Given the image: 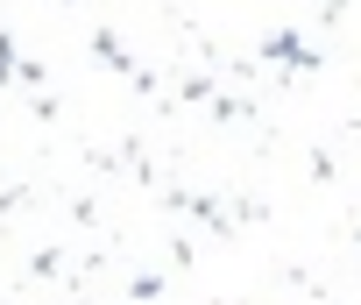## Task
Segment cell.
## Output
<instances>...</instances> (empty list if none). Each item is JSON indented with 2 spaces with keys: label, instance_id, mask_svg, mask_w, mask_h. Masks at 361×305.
Returning <instances> with one entry per match:
<instances>
[{
  "label": "cell",
  "instance_id": "obj_1",
  "mask_svg": "<svg viewBox=\"0 0 361 305\" xmlns=\"http://www.w3.org/2000/svg\"><path fill=\"white\" fill-rule=\"evenodd\" d=\"M262 57H269V64H283V71H319L312 43H305V36H290V29H269V36H262Z\"/></svg>",
  "mask_w": 361,
  "mask_h": 305
},
{
  "label": "cell",
  "instance_id": "obj_2",
  "mask_svg": "<svg viewBox=\"0 0 361 305\" xmlns=\"http://www.w3.org/2000/svg\"><path fill=\"white\" fill-rule=\"evenodd\" d=\"M92 57H106V71H121V78H142V85H149V71H135V57L121 50V36H114V29H99V36H92Z\"/></svg>",
  "mask_w": 361,
  "mask_h": 305
},
{
  "label": "cell",
  "instance_id": "obj_3",
  "mask_svg": "<svg viewBox=\"0 0 361 305\" xmlns=\"http://www.w3.org/2000/svg\"><path fill=\"white\" fill-rule=\"evenodd\" d=\"M15 71H22V57H15V36L0 29V78H15Z\"/></svg>",
  "mask_w": 361,
  "mask_h": 305
}]
</instances>
